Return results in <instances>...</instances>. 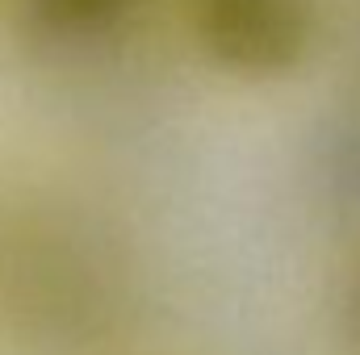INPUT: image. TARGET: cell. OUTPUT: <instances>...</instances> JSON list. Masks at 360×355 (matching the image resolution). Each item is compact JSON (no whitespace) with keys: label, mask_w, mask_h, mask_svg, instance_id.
<instances>
[{"label":"cell","mask_w":360,"mask_h":355,"mask_svg":"<svg viewBox=\"0 0 360 355\" xmlns=\"http://www.w3.org/2000/svg\"><path fill=\"white\" fill-rule=\"evenodd\" d=\"M197 46L226 72L281 76L314 38L310 0H188Z\"/></svg>","instance_id":"cell-1"},{"label":"cell","mask_w":360,"mask_h":355,"mask_svg":"<svg viewBox=\"0 0 360 355\" xmlns=\"http://www.w3.org/2000/svg\"><path fill=\"white\" fill-rule=\"evenodd\" d=\"M134 4L139 0H25V13L51 38L84 42V38L109 34L117 21H126V13Z\"/></svg>","instance_id":"cell-2"},{"label":"cell","mask_w":360,"mask_h":355,"mask_svg":"<svg viewBox=\"0 0 360 355\" xmlns=\"http://www.w3.org/2000/svg\"><path fill=\"white\" fill-rule=\"evenodd\" d=\"M348 335H352V343H356V351H360V280L352 284V293H348Z\"/></svg>","instance_id":"cell-3"}]
</instances>
